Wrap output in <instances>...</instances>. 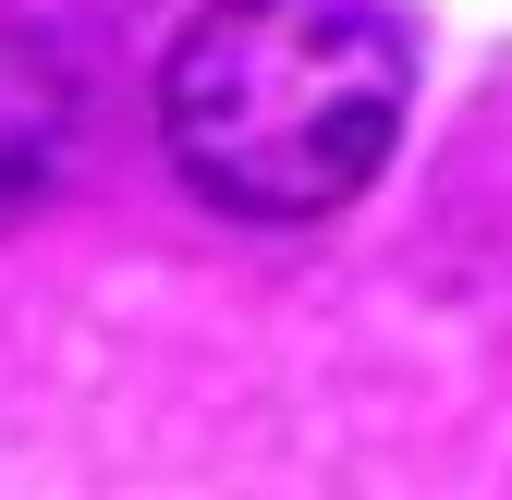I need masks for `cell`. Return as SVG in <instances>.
I'll return each mask as SVG.
<instances>
[{"label":"cell","instance_id":"cell-1","mask_svg":"<svg viewBox=\"0 0 512 500\" xmlns=\"http://www.w3.org/2000/svg\"><path fill=\"white\" fill-rule=\"evenodd\" d=\"M415 49L378 0H208L159 61V147L183 196L305 232L354 208L403 147Z\"/></svg>","mask_w":512,"mask_h":500},{"label":"cell","instance_id":"cell-2","mask_svg":"<svg viewBox=\"0 0 512 500\" xmlns=\"http://www.w3.org/2000/svg\"><path fill=\"white\" fill-rule=\"evenodd\" d=\"M61 159H74V74L0 25V220H25Z\"/></svg>","mask_w":512,"mask_h":500}]
</instances>
